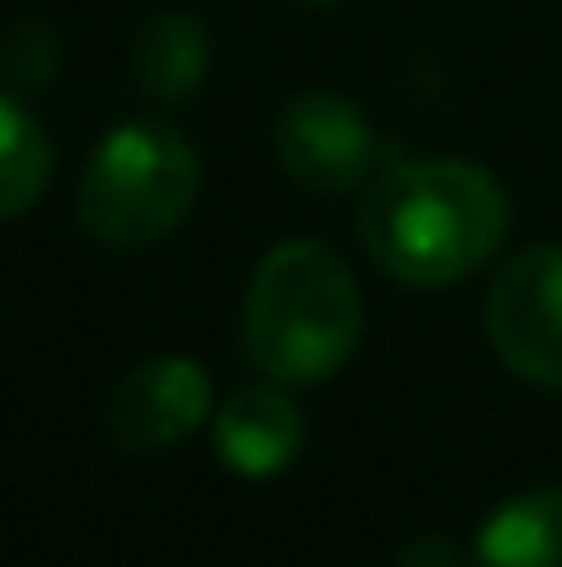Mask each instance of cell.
I'll list each match as a JSON object with an SVG mask.
<instances>
[{"label": "cell", "mask_w": 562, "mask_h": 567, "mask_svg": "<svg viewBox=\"0 0 562 567\" xmlns=\"http://www.w3.org/2000/svg\"><path fill=\"white\" fill-rule=\"evenodd\" d=\"M502 183L458 155L402 161L380 172L359 204V237L375 270L402 287H458L508 243Z\"/></svg>", "instance_id": "6da1fadb"}, {"label": "cell", "mask_w": 562, "mask_h": 567, "mask_svg": "<svg viewBox=\"0 0 562 567\" xmlns=\"http://www.w3.org/2000/svg\"><path fill=\"white\" fill-rule=\"evenodd\" d=\"M243 353L265 380L320 385L365 337V298L348 259L320 237H282L243 292Z\"/></svg>", "instance_id": "7a4b0ae2"}, {"label": "cell", "mask_w": 562, "mask_h": 567, "mask_svg": "<svg viewBox=\"0 0 562 567\" xmlns=\"http://www.w3.org/2000/svg\"><path fill=\"white\" fill-rule=\"evenodd\" d=\"M204 188L198 150L166 122L105 133L78 183V220L105 248H155L193 215Z\"/></svg>", "instance_id": "3957f363"}, {"label": "cell", "mask_w": 562, "mask_h": 567, "mask_svg": "<svg viewBox=\"0 0 562 567\" xmlns=\"http://www.w3.org/2000/svg\"><path fill=\"white\" fill-rule=\"evenodd\" d=\"M486 337L519 380L562 391V243H530L502 259L486 292Z\"/></svg>", "instance_id": "277c9868"}, {"label": "cell", "mask_w": 562, "mask_h": 567, "mask_svg": "<svg viewBox=\"0 0 562 567\" xmlns=\"http://www.w3.org/2000/svg\"><path fill=\"white\" fill-rule=\"evenodd\" d=\"M375 127L370 116L331 89L293 94L276 116V166L309 193H354L375 172Z\"/></svg>", "instance_id": "5b68a950"}, {"label": "cell", "mask_w": 562, "mask_h": 567, "mask_svg": "<svg viewBox=\"0 0 562 567\" xmlns=\"http://www.w3.org/2000/svg\"><path fill=\"white\" fill-rule=\"evenodd\" d=\"M210 408H215V391H210L204 364L187 353H161L116 385L105 424H111L116 446L161 452V446L187 441L198 424H210Z\"/></svg>", "instance_id": "8992f818"}, {"label": "cell", "mask_w": 562, "mask_h": 567, "mask_svg": "<svg viewBox=\"0 0 562 567\" xmlns=\"http://www.w3.org/2000/svg\"><path fill=\"white\" fill-rule=\"evenodd\" d=\"M215 457L237 480H276L298 452H304V413L293 402V385L282 380H254L237 385L215 408Z\"/></svg>", "instance_id": "52a82bcc"}, {"label": "cell", "mask_w": 562, "mask_h": 567, "mask_svg": "<svg viewBox=\"0 0 562 567\" xmlns=\"http://www.w3.org/2000/svg\"><path fill=\"white\" fill-rule=\"evenodd\" d=\"M210 61H215V44H210V28L193 11H155L133 39L139 89L161 105H177L187 94H198L204 78H210Z\"/></svg>", "instance_id": "ba28073f"}, {"label": "cell", "mask_w": 562, "mask_h": 567, "mask_svg": "<svg viewBox=\"0 0 562 567\" xmlns=\"http://www.w3.org/2000/svg\"><path fill=\"white\" fill-rule=\"evenodd\" d=\"M469 567H562V491L508 496L480 524Z\"/></svg>", "instance_id": "9c48e42d"}, {"label": "cell", "mask_w": 562, "mask_h": 567, "mask_svg": "<svg viewBox=\"0 0 562 567\" xmlns=\"http://www.w3.org/2000/svg\"><path fill=\"white\" fill-rule=\"evenodd\" d=\"M55 172V150L50 133L22 111L17 94H0V220L28 215Z\"/></svg>", "instance_id": "30bf717a"}, {"label": "cell", "mask_w": 562, "mask_h": 567, "mask_svg": "<svg viewBox=\"0 0 562 567\" xmlns=\"http://www.w3.org/2000/svg\"><path fill=\"white\" fill-rule=\"evenodd\" d=\"M55 72H61V39L50 22L22 17L0 33V83L11 94H39L55 83Z\"/></svg>", "instance_id": "8fae6325"}, {"label": "cell", "mask_w": 562, "mask_h": 567, "mask_svg": "<svg viewBox=\"0 0 562 567\" xmlns=\"http://www.w3.org/2000/svg\"><path fill=\"white\" fill-rule=\"evenodd\" d=\"M397 567H469V551H458L447 535H419L402 546Z\"/></svg>", "instance_id": "7c38bea8"}, {"label": "cell", "mask_w": 562, "mask_h": 567, "mask_svg": "<svg viewBox=\"0 0 562 567\" xmlns=\"http://www.w3.org/2000/svg\"><path fill=\"white\" fill-rule=\"evenodd\" d=\"M298 6H343V0H298Z\"/></svg>", "instance_id": "4fadbf2b"}]
</instances>
